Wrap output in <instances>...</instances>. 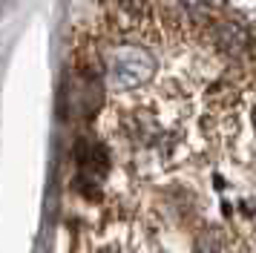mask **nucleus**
<instances>
[{"instance_id": "1", "label": "nucleus", "mask_w": 256, "mask_h": 253, "mask_svg": "<svg viewBox=\"0 0 256 253\" xmlns=\"http://www.w3.org/2000/svg\"><path fill=\"white\" fill-rule=\"evenodd\" d=\"M156 75V58L141 46H118L106 64V80L112 92H132Z\"/></svg>"}]
</instances>
